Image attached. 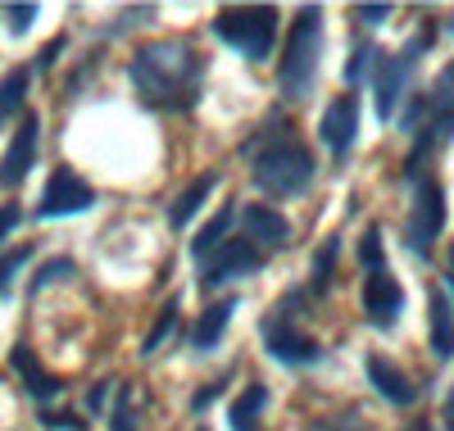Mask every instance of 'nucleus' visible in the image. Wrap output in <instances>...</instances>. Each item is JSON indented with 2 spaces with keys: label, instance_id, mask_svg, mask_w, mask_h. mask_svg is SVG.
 Here are the masks:
<instances>
[{
  "label": "nucleus",
  "instance_id": "15",
  "mask_svg": "<svg viewBox=\"0 0 454 431\" xmlns=\"http://www.w3.org/2000/svg\"><path fill=\"white\" fill-rule=\"evenodd\" d=\"M232 313H237V295H227V300H218V304H209L200 318H196V327H192V349H214L218 341H223V332H227V323H232Z\"/></svg>",
  "mask_w": 454,
  "mask_h": 431
},
{
  "label": "nucleus",
  "instance_id": "21",
  "mask_svg": "<svg viewBox=\"0 0 454 431\" xmlns=\"http://www.w3.org/2000/svg\"><path fill=\"white\" fill-rule=\"evenodd\" d=\"M336 259H340V237H327L314 255V295H327L332 291V278H336Z\"/></svg>",
  "mask_w": 454,
  "mask_h": 431
},
{
  "label": "nucleus",
  "instance_id": "16",
  "mask_svg": "<svg viewBox=\"0 0 454 431\" xmlns=\"http://www.w3.org/2000/svg\"><path fill=\"white\" fill-rule=\"evenodd\" d=\"M246 231L250 241H263V246H286L291 241V223L273 209V205H246Z\"/></svg>",
  "mask_w": 454,
  "mask_h": 431
},
{
  "label": "nucleus",
  "instance_id": "33",
  "mask_svg": "<svg viewBox=\"0 0 454 431\" xmlns=\"http://www.w3.org/2000/svg\"><path fill=\"white\" fill-rule=\"evenodd\" d=\"M355 14H359L364 23H382V19H391V5H359Z\"/></svg>",
  "mask_w": 454,
  "mask_h": 431
},
{
  "label": "nucleus",
  "instance_id": "27",
  "mask_svg": "<svg viewBox=\"0 0 454 431\" xmlns=\"http://www.w3.org/2000/svg\"><path fill=\"white\" fill-rule=\"evenodd\" d=\"M27 255H32V246H19V250H10L5 259H0V295H10V278L27 263Z\"/></svg>",
  "mask_w": 454,
  "mask_h": 431
},
{
  "label": "nucleus",
  "instance_id": "35",
  "mask_svg": "<svg viewBox=\"0 0 454 431\" xmlns=\"http://www.w3.org/2000/svg\"><path fill=\"white\" fill-rule=\"evenodd\" d=\"M109 386H114V381H96V386H91V396H87V404H91V409H100V404H105Z\"/></svg>",
  "mask_w": 454,
  "mask_h": 431
},
{
  "label": "nucleus",
  "instance_id": "3",
  "mask_svg": "<svg viewBox=\"0 0 454 431\" xmlns=\"http://www.w3.org/2000/svg\"><path fill=\"white\" fill-rule=\"evenodd\" d=\"M318 55H323V10L318 5H305V10L295 14V23H291L286 51H282V64H278V82H282V96L286 100H305L314 91Z\"/></svg>",
  "mask_w": 454,
  "mask_h": 431
},
{
  "label": "nucleus",
  "instance_id": "29",
  "mask_svg": "<svg viewBox=\"0 0 454 431\" xmlns=\"http://www.w3.org/2000/svg\"><path fill=\"white\" fill-rule=\"evenodd\" d=\"M109 427H114V431H137V427H132V413H128V386H119V404H114Z\"/></svg>",
  "mask_w": 454,
  "mask_h": 431
},
{
  "label": "nucleus",
  "instance_id": "37",
  "mask_svg": "<svg viewBox=\"0 0 454 431\" xmlns=\"http://www.w3.org/2000/svg\"><path fill=\"white\" fill-rule=\"evenodd\" d=\"M445 427L454 431V390H450V396H445Z\"/></svg>",
  "mask_w": 454,
  "mask_h": 431
},
{
  "label": "nucleus",
  "instance_id": "7",
  "mask_svg": "<svg viewBox=\"0 0 454 431\" xmlns=\"http://www.w3.org/2000/svg\"><path fill=\"white\" fill-rule=\"evenodd\" d=\"M259 336H263V349H269L278 364H286V368H314V364L323 359V345H318L314 336L300 332L282 309L273 313V318L259 323Z\"/></svg>",
  "mask_w": 454,
  "mask_h": 431
},
{
  "label": "nucleus",
  "instance_id": "19",
  "mask_svg": "<svg viewBox=\"0 0 454 431\" xmlns=\"http://www.w3.org/2000/svg\"><path fill=\"white\" fill-rule=\"evenodd\" d=\"M14 368L23 372V381H27V390L36 400H51V396H59V377L55 372H46L42 364H36V355L27 345H14Z\"/></svg>",
  "mask_w": 454,
  "mask_h": 431
},
{
  "label": "nucleus",
  "instance_id": "28",
  "mask_svg": "<svg viewBox=\"0 0 454 431\" xmlns=\"http://www.w3.org/2000/svg\"><path fill=\"white\" fill-rule=\"evenodd\" d=\"M5 23H10V32L19 36V32H27L32 23H36V5H5Z\"/></svg>",
  "mask_w": 454,
  "mask_h": 431
},
{
  "label": "nucleus",
  "instance_id": "26",
  "mask_svg": "<svg viewBox=\"0 0 454 431\" xmlns=\"http://www.w3.org/2000/svg\"><path fill=\"white\" fill-rule=\"evenodd\" d=\"M73 272V259H51V263H42V272L32 278V295L42 291V286H51V282H59V278H68Z\"/></svg>",
  "mask_w": 454,
  "mask_h": 431
},
{
  "label": "nucleus",
  "instance_id": "36",
  "mask_svg": "<svg viewBox=\"0 0 454 431\" xmlns=\"http://www.w3.org/2000/svg\"><path fill=\"white\" fill-rule=\"evenodd\" d=\"M436 87L454 91V64H445V68H441V77H436Z\"/></svg>",
  "mask_w": 454,
  "mask_h": 431
},
{
  "label": "nucleus",
  "instance_id": "9",
  "mask_svg": "<svg viewBox=\"0 0 454 431\" xmlns=\"http://www.w3.org/2000/svg\"><path fill=\"white\" fill-rule=\"evenodd\" d=\"M400 309H404V286L391 278V272H368L364 278V318L377 332H391Z\"/></svg>",
  "mask_w": 454,
  "mask_h": 431
},
{
  "label": "nucleus",
  "instance_id": "10",
  "mask_svg": "<svg viewBox=\"0 0 454 431\" xmlns=\"http://www.w3.org/2000/svg\"><path fill=\"white\" fill-rule=\"evenodd\" d=\"M36 141H42V119H36V114H23V123H19L10 150L0 154V186H5V191H14V186L32 173V164H36Z\"/></svg>",
  "mask_w": 454,
  "mask_h": 431
},
{
  "label": "nucleus",
  "instance_id": "12",
  "mask_svg": "<svg viewBox=\"0 0 454 431\" xmlns=\"http://www.w3.org/2000/svg\"><path fill=\"white\" fill-rule=\"evenodd\" d=\"M263 268V250L254 241H227L209 263H205V278L200 286H218L227 278H246V272H259Z\"/></svg>",
  "mask_w": 454,
  "mask_h": 431
},
{
  "label": "nucleus",
  "instance_id": "14",
  "mask_svg": "<svg viewBox=\"0 0 454 431\" xmlns=\"http://www.w3.org/2000/svg\"><path fill=\"white\" fill-rule=\"evenodd\" d=\"M427 327H432V355L454 359V304L445 300L441 286H432L427 295Z\"/></svg>",
  "mask_w": 454,
  "mask_h": 431
},
{
  "label": "nucleus",
  "instance_id": "32",
  "mask_svg": "<svg viewBox=\"0 0 454 431\" xmlns=\"http://www.w3.org/2000/svg\"><path fill=\"white\" fill-rule=\"evenodd\" d=\"M309 431H359V427H355L350 418H318Z\"/></svg>",
  "mask_w": 454,
  "mask_h": 431
},
{
  "label": "nucleus",
  "instance_id": "22",
  "mask_svg": "<svg viewBox=\"0 0 454 431\" xmlns=\"http://www.w3.org/2000/svg\"><path fill=\"white\" fill-rule=\"evenodd\" d=\"M23 96H27V68H14L5 82H0V123H5L10 114L23 105Z\"/></svg>",
  "mask_w": 454,
  "mask_h": 431
},
{
  "label": "nucleus",
  "instance_id": "41",
  "mask_svg": "<svg viewBox=\"0 0 454 431\" xmlns=\"http://www.w3.org/2000/svg\"><path fill=\"white\" fill-rule=\"evenodd\" d=\"M196 431H209V427H196Z\"/></svg>",
  "mask_w": 454,
  "mask_h": 431
},
{
  "label": "nucleus",
  "instance_id": "11",
  "mask_svg": "<svg viewBox=\"0 0 454 431\" xmlns=\"http://www.w3.org/2000/svg\"><path fill=\"white\" fill-rule=\"evenodd\" d=\"M318 132H323V145L336 154V160H346L350 145H355V132H359V96H355V91L336 96V100L323 109Z\"/></svg>",
  "mask_w": 454,
  "mask_h": 431
},
{
  "label": "nucleus",
  "instance_id": "24",
  "mask_svg": "<svg viewBox=\"0 0 454 431\" xmlns=\"http://www.w3.org/2000/svg\"><path fill=\"white\" fill-rule=\"evenodd\" d=\"M173 323H177V300H168V304H164V313H160V323L145 332V341H141V355H155V349H160V345L168 341Z\"/></svg>",
  "mask_w": 454,
  "mask_h": 431
},
{
  "label": "nucleus",
  "instance_id": "31",
  "mask_svg": "<svg viewBox=\"0 0 454 431\" xmlns=\"http://www.w3.org/2000/svg\"><path fill=\"white\" fill-rule=\"evenodd\" d=\"M19 218H23V214H19L14 205H0V241H5V237H10V231L19 227Z\"/></svg>",
  "mask_w": 454,
  "mask_h": 431
},
{
  "label": "nucleus",
  "instance_id": "4",
  "mask_svg": "<svg viewBox=\"0 0 454 431\" xmlns=\"http://www.w3.org/2000/svg\"><path fill=\"white\" fill-rule=\"evenodd\" d=\"M214 32L237 46L250 64H263L278 46V10L273 5H232L214 19Z\"/></svg>",
  "mask_w": 454,
  "mask_h": 431
},
{
  "label": "nucleus",
  "instance_id": "17",
  "mask_svg": "<svg viewBox=\"0 0 454 431\" xmlns=\"http://www.w3.org/2000/svg\"><path fill=\"white\" fill-rule=\"evenodd\" d=\"M232 223H237V209H232V205H223V209H218L200 231H196V237H192V259L209 263V259H214V250H223V246H227L223 237L232 231Z\"/></svg>",
  "mask_w": 454,
  "mask_h": 431
},
{
  "label": "nucleus",
  "instance_id": "8",
  "mask_svg": "<svg viewBox=\"0 0 454 431\" xmlns=\"http://www.w3.org/2000/svg\"><path fill=\"white\" fill-rule=\"evenodd\" d=\"M96 205V191L73 173V168H55L46 191H42V205H36V214L42 218H64V214H82Z\"/></svg>",
  "mask_w": 454,
  "mask_h": 431
},
{
  "label": "nucleus",
  "instance_id": "23",
  "mask_svg": "<svg viewBox=\"0 0 454 431\" xmlns=\"http://www.w3.org/2000/svg\"><path fill=\"white\" fill-rule=\"evenodd\" d=\"M359 263L368 272H387V246H382V231H377V227H368L359 237Z\"/></svg>",
  "mask_w": 454,
  "mask_h": 431
},
{
  "label": "nucleus",
  "instance_id": "5",
  "mask_svg": "<svg viewBox=\"0 0 454 431\" xmlns=\"http://www.w3.org/2000/svg\"><path fill=\"white\" fill-rule=\"evenodd\" d=\"M441 227H445V186L436 177H419V191H413V205L404 218V246L419 259H427Z\"/></svg>",
  "mask_w": 454,
  "mask_h": 431
},
{
  "label": "nucleus",
  "instance_id": "40",
  "mask_svg": "<svg viewBox=\"0 0 454 431\" xmlns=\"http://www.w3.org/2000/svg\"><path fill=\"white\" fill-rule=\"evenodd\" d=\"M445 32H454V14H450V23H445Z\"/></svg>",
  "mask_w": 454,
  "mask_h": 431
},
{
  "label": "nucleus",
  "instance_id": "2",
  "mask_svg": "<svg viewBox=\"0 0 454 431\" xmlns=\"http://www.w3.org/2000/svg\"><path fill=\"white\" fill-rule=\"evenodd\" d=\"M250 154H254V164H250V177L259 191H269V195H300V191H309L314 182V154L305 141H295L286 123H273L269 132H259L250 141Z\"/></svg>",
  "mask_w": 454,
  "mask_h": 431
},
{
  "label": "nucleus",
  "instance_id": "34",
  "mask_svg": "<svg viewBox=\"0 0 454 431\" xmlns=\"http://www.w3.org/2000/svg\"><path fill=\"white\" fill-rule=\"evenodd\" d=\"M59 51H64V42H59V36H55V42H51V46H46V51H42V55H36V68H51V64H55V55H59Z\"/></svg>",
  "mask_w": 454,
  "mask_h": 431
},
{
  "label": "nucleus",
  "instance_id": "30",
  "mask_svg": "<svg viewBox=\"0 0 454 431\" xmlns=\"http://www.w3.org/2000/svg\"><path fill=\"white\" fill-rule=\"evenodd\" d=\"M223 386H227V381H209V386L200 390V396L192 400V409H196V413H200V409H209V404H214V400L223 396Z\"/></svg>",
  "mask_w": 454,
  "mask_h": 431
},
{
  "label": "nucleus",
  "instance_id": "38",
  "mask_svg": "<svg viewBox=\"0 0 454 431\" xmlns=\"http://www.w3.org/2000/svg\"><path fill=\"white\" fill-rule=\"evenodd\" d=\"M445 282L454 286V246H450V272H445Z\"/></svg>",
  "mask_w": 454,
  "mask_h": 431
},
{
  "label": "nucleus",
  "instance_id": "20",
  "mask_svg": "<svg viewBox=\"0 0 454 431\" xmlns=\"http://www.w3.org/2000/svg\"><path fill=\"white\" fill-rule=\"evenodd\" d=\"M263 404H269V390H263V386H246V396L232 400V409H227V422H232V431H259L254 422H259Z\"/></svg>",
  "mask_w": 454,
  "mask_h": 431
},
{
  "label": "nucleus",
  "instance_id": "1",
  "mask_svg": "<svg viewBox=\"0 0 454 431\" xmlns=\"http://www.w3.org/2000/svg\"><path fill=\"white\" fill-rule=\"evenodd\" d=\"M205 55L192 42H145L132 55V87L155 109H196Z\"/></svg>",
  "mask_w": 454,
  "mask_h": 431
},
{
  "label": "nucleus",
  "instance_id": "13",
  "mask_svg": "<svg viewBox=\"0 0 454 431\" xmlns=\"http://www.w3.org/2000/svg\"><path fill=\"white\" fill-rule=\"evenodd\" d=\"M364 372H368V381L377 386V396H382V400H391V404H413V400H419V386H413L409 372H400L391 359L368 355L364 359Z\"/></svg>",
  "mask_w": 454,
  "mask_h": 431
},
{
  "label": "nucleus",
  "instance_id": "18",
  "mask_svg": "<svg viewBox=\"0 0 454 431\" xmlns=\"http://www.w3.org/2000/svg\"><path fill=\"white\" fill-rule=\"evenodd\" d=\"M214 186H218V173H200V177H196V182L186 186V191L177 195V200H173V209H168V223L182 231L186 223H192V218L200 214V205L209 200V191H214Z\"/></svg>",
  "mask_w": 454,
  "mask_h": 431
},
{
  "label": "nucleus",
  "instance_id": "39",
  "mask_svg": "<svg viewBox=\"0 0 454 431\" xmlns=\"http://www.w3.org/2000/svg\"><path fill=\"white\" fill-rule=\"evenodd\" d=\"M409 431H432V422H413Z\"/></svg>",
  "mask_w": 454,
  "mask_h": 431
},
{
  "label": "nucleus",
  "instance_id": "6",
  "mask_svg": "<svg viewBox=\"0 0 454 431\" xmlns=\"http://www.w3.org/2000/svg\"><path fill=\"white\" fill-rule=\"evenodd\" d=\"M432 27H423V36L413 46H404L400 55H377V68H372V96H377V119H391L395 114V100H400V91H404V82H409V73H413V64H419V55L432 46Z\"/></svg>",
  "mask_w": 454,
  "mask_h": 431
},
{
  "label": "nucleus",
  "instance_id": "25",
  "mask_svg": "<svg viewBox=\"0 0 454 431\" xmlns=\"http://www.w3.org/2000/svg\"><path fill=\"white\" fill-rule=\"evenodd\" d=\"M377 55H382V51H377V46H355V55H350V64H346V77H350V82H359V77H368L372 68H377Z\"/></svg>",
  "mask_w": 454,
  "mask_h": 431
}]
</instances>
